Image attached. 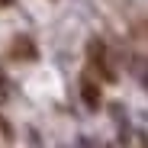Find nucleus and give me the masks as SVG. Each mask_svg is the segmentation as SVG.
<instances>
[{
	"label": "nucleus",
	"mask_w": 148,
	"mask_h": 148,
	"mask_svg": "<svg viewBox=\"0 0 148 148\" xmlns=\"http://www.w3.org/2000/svg\"><path fill=\"white\" fill-rule=\"evenodd\" d=\"M84 100H87L90 106H97V103H100V93H97V87H93L90 81H84Z\"/></svg>",
	"instance_id": "f257e3e1"
},
{
	"label": "nucleus",
	"mask_w": 148,
	"mask_h": 148,
	"mask_svg": "<svg viewBox=\"0 0 148 148\" xmlns=\"http://www.w3.org/2000/svg\"><path fill=\"white\" fill-rule=\"evenodd\" d=\"M3 3H7V0H0V7H3Z\"/></svg>",
	"instance_id": "f03ea898"
}]
</instances>
